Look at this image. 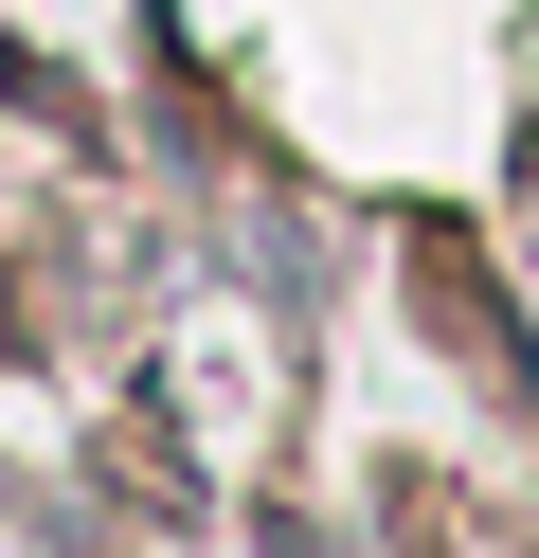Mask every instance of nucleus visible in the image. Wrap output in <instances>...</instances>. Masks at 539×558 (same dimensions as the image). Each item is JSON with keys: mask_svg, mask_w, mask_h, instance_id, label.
<instances>
[]
</instances>
